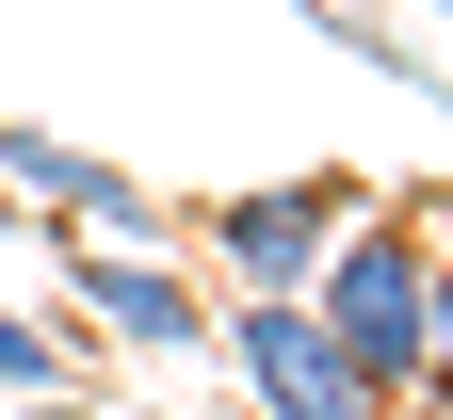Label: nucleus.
Returning a JSON list of instances; mask_svg holds the SVG:
<instances>
[{
  "label": "nucleus",
  "mask_w": 453,
  "mask_h": 420,
  "mask_svg": "<svg viewBox=\"0 0 453 420\" xmlns=\"http://www.w3.org/2000/svg\"><path fill=\"white\" fill-rule=\"evenodd\" d=\"M357 195H372V178H340V162H308V178H243V195L195 210V243L226 259V291H308L324 243L357 226Z\"/></svg>",
  "instance_id": "4"
},
{
  "label": "nucleus",
  "mask_w": 453,
  "mask_h": 420,
  "mask_svg": "<svg viewBox=\"0 0 453 420\" xmlns=\"http://www.w3.org/2000/svg\"><path fill=\"white\" fill-rule=\"evenodd\" d=\"M211 355L243 372V404H259V420H405V404L357 372V355L308 324V291H226V308H211Z\"/></svg>",
  "instance_id": "2"
},
{
  "label": "nucleus",
  "mask_w": 453,
  "mask_h": 420,
  "mask_svg": "<svg viewBox=\"0 0 453 420\" xmlns=\"http://www.w3.org/2000/svg\"><path fill=\"white\" fill-rule=\"evenodd\" d=\"M49 275H65V308H81L113 355H211V275H195V259L65 226V243H49Z\"/></svg>",
  "instance_id": "3"
},
{
  "label": "nucleus",
  "mask_w": 453,
  "mask_h": 420,
  "mask_svg": "<svg viewBox=\"0 0 453 420\" xmlns=\"http://www.w3.org/2000/svg\"><path fill=\"white\" fill-rule=\"evenodd\" d=\"M0 195L49 210V226H97V243H162V226H179V195H162V178L97 162V146H65L49 113H0Z\"/></svg>",
  "instance_id": "5"
},
{
  "label": "nucleus",
  "mask_w": 453,
  "mask_h": 420,
  "mask_svg": "<svg viewBox=\"0 0 453 420\" xmlns=\"http://www.w3.org/2000/svg\"><path fill=\"white\" fill-rule=\"evenodd\" d=\"M437 178H405V195H357V226L324 243V275H308V324L357 355V372L405 404V388H437Z\"/></svg>",
  "instance_id": "1"
}]
</instances>
